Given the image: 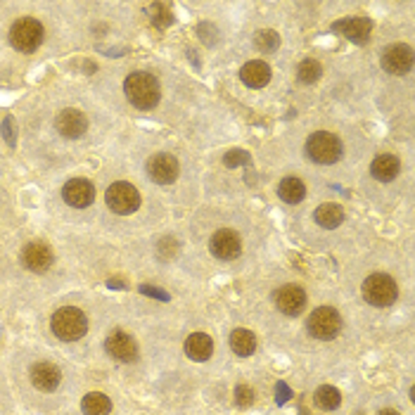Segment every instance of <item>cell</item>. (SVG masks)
<instances>
[{"label": "cell", "mask_w": 415, "mask_h": 415, "mask_svg": "<svg viewBox=\"0 0 415 415\" xmlns=\"http://www.w3.org/2000/svg\"><path fill=\"white\" fill-rule=\"evenodd\" d=\"M148 12H150V17H152V21H155L157 26H169L171 21H173L171 7H169V5H164V3L150 5V7H148Z\"/></svg>", "instance_id": "obj_28"}, {"label": "cell", "mask_w": 415, "mask_h": 415, "mask_svg": "<svg viewBox=\"0 0 415 415\" xmlns=\"http://www.w3.org/2000/svg\"><path fill=\"white\" fill-rule=\"evenodd\" d=\"M320 74H323V67H320V62L316 60H304L299 62V67H297V76H299L302 83H316Z\"/></svg>", "instance_id": "obj_26"}, {"label": "cell", "mask_w": 415, "mask_h": 415, "mask_svg": "<svg viewBox=\"0 0 415 415\" xmlns=\"http://www.w3.org/2000/svg\"><path fill=\"white\" fill-rule=\"evenodd\" d=\"M399 171H401V162H399L394 155H380V157H375L373 164H370V173H373V178L382 180V183L394 180L399 176Z\"/></svg>", "instance_id": "obj_20"}, {"label": "cell", "mask_w": 415, "mask_h": 415, "mask_svg": "<svg viewBox=\"0 0 415 415\" xmlns=\"http://www.w3.org/2000/svg\"><path fill=\"white\" fill-rule=\"evenodd\" d=\"M123 93H126L128 103L138 109H152L157 107L159 98H162V88L159 81L148 71H133L126 83H123Z\"/></svg>", "instance_id": "obj_1"}, {"label": "cell", "mask_w": 415, "mask_h": 415, "mask_svg": "<svg viewBox=\"0 0 415 415\" xmlns=\"http://www.w3.org/2000/svg\"><path fill=\"white\" fill-rule=\"evenodd\" d=\"M209 250L214 257L223 259V261H230L240 257L242 252V242H240V235L232 230H218L214 232V237L209 240Z\"/></svg>", "instance_id": "obj_10"}, {"label": "cell", "mask_w": 415, "mask_h": 415, "mask_svg": "<svg viewBox=\"0 0 415 415\" xmlns=\"http://www.w3.org/2000/svg\"><path fill=\"white\" fill-rule=\"evenodd\" d=\"M240 78H242V83L250 86V88H264V86L271 81V67L259 60L247 62L242 71H240Z\"/></svg>", "instance_id": "obj_18"}, {"label": "cell", "mask_w": 415, "mask_h": 415, "mask_svg": "<svg viewBox=\"0 0 415 415\" xmlns=\"http://www.w3.org/2000/svg\"><path fill=\"white\" fill-rule=\"evenodd\" d=\"M278 195L282 202H287V205H297V202H302L307 198V185H304L299 178H285L278 188Z\"/></svg>", "instance_id": "obj_23"}, {"label": "cell", "mask_w": 415, "mask_h": 415, "mask_svg": "<svg viewBox=\"0 0 415 415\" xmlns=\"http://www.w3.org/2000/svg\"><path fill=\"white\" fill-rule=\"evenodd\" d=\"M185 354L198 363L209 361V356L214 354V342L205 332H195L185 339Z\"/></svg>", "instance_id": "obj_19"}, {"label": "cell", "mask_w": 415, "mask_h": 415, "mask_svg": "<svg viewBox=\"0 0 415 415\" xmlns=\"http://www.w3.org/2000/svg\"><path fill=\"white\" fill-rule=\"evenodd\" d=\"M10 43L19 50V53H34V50H39V46L43 43V24L39 19H31V17L14 21L10 29Z\"/></svg>", "instance_id": "obj_5"}, {"label": "cell", "mask_w": 415, "mask_h": 415, "mask_svg": "<svg viewBox=\"0 0 415 415\" xmlns=\"http://www.w3.org/2000/svg\"><path fill=\"white\" fill-rule=\"evenodd\" d=\"M3 130H5V138H7V143L14 145V133H12V119L7 116V119L3 121Z\"/></svg>", "instance_id": "obj_33"}, {"label": "cell", "mask_w": 415, "mask_h": 415, "mask_svg": "<svg viewBox=\"0 0 415 415\" xmlns=\"http://www.w3.org/2000/svg\"><path fill=\"white\" fill-rule=\"evenodd\" d=\"M307 325L316 339H332L342 330V316L332 307H320L309 316Z\"/></svg>", "instance_id": "obj_7"}, {"label": "cell", "mask_w": 415, "mask_h": 415, "mask_svg": "<svg viewBox=\"0 0 415 415\" xmlns=\"http://www.w3.org/2000/svg\"><path fill=\"white\" fill-rule=\"evenodd\" d=\"M275 391H278V404H285V401H290V399H292V389H290L287 384H282V382H278Z\"/></svg>", "instance_id": "obj_32"}, {"label": "cell", "mask_w": 415, "mask_h": 415, "mask_svg": "<svg viewBox=\"0 0 415 415\" xmlns=\"http://www.w3.org/2000/svg\"><path fill=\"white\" fill-rule=\"evenodd\" d=\"M384 69L391 71V74H406L413 67V50L406 46V43H396V46H389L382 55Z\"/></svg>", "instance_id": "obj_13"}, {"label": "cell", "mask_w": 415, "mask_h": 415, "mask_svg": "<svg viewBox=\"0 0 415 415\" xmlns=\"http://www.w3.org/2000/svg\"><path fill=\"white\" fill-rule=\"evenodd\" d=\"M230 347L237 356H252L254 349H257V337H254V332L240 327V330H232L230 334Z\"/></svg>", "instance_id": "obj_24"}, {"label": "cell", "mask_w": 415, "mask_h": 415, "mask_svg": "<svg viewBox=\"0 0 415 415\" xmlns=\"http://www.w3.org/2000/svg\"><path fill=\"white\" fill-rule=\"evenodd\" d=\"M235 404L240 406V409H250V406L254 404V389L247 387V384H240V387L235 389Z\"/></svg>", "instance_id": "obj_30"}, {"label": "cell", "mask_w": 415, "mask_h": 415, "mask_svg": "<svg viewBox=\"0 0 415 415\" xmlns=\"http://www.w3.org/2000/svg\"><path fill=\"white\" fill-rule=\"evenodd\" d=\"M316 221H318V225H323V228L332 230V228H337L342 221H344V211H342L339 205L327 202V205H320L316 209Z\"/></svg>", "instance_id": "obj_22"}, {"label": "cell", "mask_w": 415, "mask_h": 415, "mask_svg": "<svg viewBox=\"0 0 415 415\" xmlns=\"http://www.w3.org/2000/svg\"><path fill=\"white\" fill-rule=\"evenodd\" d=\"M252 159L250 155H247L245 150H230L228 155L223 157V164L228 166V169H235V166H245V164H250Z\"/></svg>", "instance_id": "obj_29"}, {"label": "cell", "mask_w": 415, "mask_h": 415, "mask_svg": "<svg viewBox=\"0 0 415 415\" xmlns=\"http://www.w3.org/2000/svg\"><path fill=\"white\" fill-rule=\"evenodd\" d=\"M86 330H88V318L81 309L64 307L53 316V332L64 342L81 339Z\"/></svg>", "instance_id": "obj_3"}, {"label": "cell", "mask_w": 415, "mask_h": 415, "mask_svg": "<svg viewBox=\"0 0 415 415\" xmlns=\"http://www.w3.org/2000/svg\"><path fill=\"white\" fill-rule=\"evenodd\" d=\"M81 411H83V415H109V411H112V401H109L103 391H91V394L83 396Z\"/></svg>", "instance_id": "obj_21"}, {"label": "cell", "mask_w": 415, "mask_h": 415, "mask_svg": "<svg viewBox=\"0 0 415 415\" xmlns=\"http://www.w3.org/2000/svg\"><path fill=\"white\" fill-rule=\"evenodd\" d=\"M307 152L316 164H334L342 159L344 145L337 135L327 133V130H318L307 140Z\"/></svg>", "instance_id": "obj_4"}, {"label": "cell", "mask_w": 415, "mask_h": 415, "mask_svg": "<svg viewBox=\"0 0 415 415\" xmlns=\"http://www.w3.org/2000/svg\"><path fill=\"white\" fill-rule=\"evenodd\" d=\"M105 349L112 359L121 361V363H130L138 359V342L130 337V334L114 330L109 337L105 339Z\"/></svg>", "instance_id": "obj_8"}, {"label": "cell", "mask_w": 415, "mask_h": 415, "mask_svg": "<svg viewBox=\"0 0 415 415\" xmlns=\"http://www.w3.org/2000/svg\"><path fill=\"white\" fill-rule=\"evenodd\" d=\"M21 261L29 271L34 273H46L50 266H53V250L46 242H31L24 247L21 252Z\"/></svg>", "instance_id": "obj_15"}, {"label": "cell", "mask_w": 415, "mask_h": 415, "mask_svg": "<svg viewBox=\"0 0 415 415\" xmlns=\"http://www.w3.org/2000/svg\"><path fill=\"white\" fill-rule=\"evenodd\" d=\"M55 126L64 138H81L86 133V128H88V119H86V114L81 112V109L69 107V109H62V112L57 114Z\"/></svg>", "instance_id": "obj_14"}, {"label": "cell", "mask_w": 415, "mask_h": 415, "mask_svg": "<svg viewBox=\"0 0 415 415\" xmlns=\"http://www.w3.org/2000/svg\"><path fill=\"white\" fill-rule=\"evenodd\" d=\"M334 31H339L342 36H347L352 43H368L370 39V21L366 17H347L337 21V24L332 26Z\"/></svg>", "instance_id": "obj_17"}, {"label": "cell", "mask_w": 415, "mask_h": 415, "mask_svg": "<svg viewBox=\"0 0 415 415\" xmlns=\"http://www.w3.org/2000/svg\"><path fill=\"white\" fill-rule=\"evenodd\" d=\"M254 43H257V48L261 50V53H273V50H278V46H280V36L268 29V31H259Z\"/></svg>", "instance_id": "obj_27"}, {"label": "cell", "mask_w": 415, "mask_h": 415, "mask_svg": "<svg viewBox=\"0 0 415 415\" xmlns=\"http://www.w3.org/2000/svg\"><path fill=\"white\" fill-rule=\"evenodd\" d=\"M377 415H401V413H399V411H394V409H384V411H380Z\"/></svg>", "instance_id": "obj_34"}, {"label": "cell", "mask_w": 415, "mask_h": 415, "mask_svg": "<svg viewBox=\"0 0 415 415\" xmlns=\"http://www.w3.org/2000/svg\"><path fill=\"white\" fill-rule=\"evenodd\" d=\"M178 159L171 155H157L148 162L150 178L159 185H169L178 178Z\"/></svg>", "instance_id": "obj_11"}, {"label": "cell", "mask_w": 415, "mask_h": 415, "mask_svg": "<svg viewBox=\"0 0 415 415\" xmlns=\"http://www.w3.org/2000/svg\"><path fill=\"white\" fill-rule=\"evenodd\" d=\"M275 307L285 316H299L307 307V292L297 285H285L275 292Z\"/></svg>", "instance_id": "obj_12"}, {"label": "cell", "mask_w": 415, "mask_h": 415, "mask_svg": "<svg viewBox=\"0 0 415 415\" xmlns=\"http://www.w3.org/2000/svg\"><path fill=\"white\" fill-rule=\"evenodd\" d=\"M62 198L71 207L86 209V207L93 205V200H96V188H93L91 180L74 178V180H69V183L62 188Z\"/></svg>", "instance_id": "obj_9"}, {"label": "cell", "mask_w": 415, "mask_h": 415, "mask_svg": "<svg viewBox=\"0 0 415 415\" xmlns=\"http://www.w3.org/2000/svg\"><path fill=\"white\" fill-rule=\"evenodd\" d=\"M62 382L60 368L53 363H36L31 368V384L41 391H55Z\"/></svg>", "instance_id": "obj_16"}, {"label": "cell", "mask_w": 415, "mask_h": 415, "mask_svg": "<svg viewBox=\"0 0 415 415\" xmlns=\"http://www.w3.org/2000/svg\"><path fill=\"white\" fill-rule=\"evenodd\" d=\"M107 207L114 211V214L128 216L140 207V193L135 190L133 185L126 183V180H119V183H112L107 188Z\"/></svg>", "instance_id": "obj_6"}, {"label": "cell", "mask_w": 415, "mask_h": 415, "mask_svg": "<svg viewBox=\"0 0 415 415\" xmlns=\"http://www.w3.org/2000/svg\"><path fill=\"white\" fill-rule=\"evenodd\" d=\"M143 294H150V297H157L159 302H169V294L164 290H157V287H150V285H143Z\"/></svg>", "instance_id": "obj_31"}, {"label": "cell", "mask_w": 415, "mask_h": 415, "mask_svg": "<svg viewBox=\"0 0 415 415\" xmlns=\"http://www.w3.org/2000/svg\"><path fill=\"white\" fill-rule=\"evenodd\" d=\"M342 404V394L334 387H330V384H323V387L316 389V406L323 411H334L339 409Z\"/></svg>", "instance_id": "obj_25"}, {"label": "cell", "mask_w": 415, "mask_h": 415, "mask_svg": "<svg viewBox=\"0 0 415 415\" xmlns=\"http://www.w3.org/2000/svg\"><path fill=\"white\" fill-rule=\"evenodd\" d=\"M363 297L370 307H377V309H384V307H391L399 297V287L391 275L387 273H373L368 275L366 282H363Z\"/></svg>", "instance_id": "obj_2"}]
</instances>
